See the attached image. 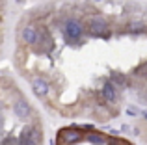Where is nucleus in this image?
<instances>
[{"instance_id":"4","label":"nucleus","mask_w":147,"mask_h":145,"mask_svg":"<svg viewBox=\"0 0 147 145\" xmlns=\"http://www.w3.org/2000/svg\"><path fill=\"white\" fill-rule=\"evenodd\" d=\"M100 93H102V97L106 99L108 102H115V99H117V87L114 86V82H112V80H106V82L102 84Z\"/></svg>"},{"instance_id":"5","label":"nucleus","mask_w":147,"mask_h":145,"mask_svg":"<svg viewBox=\"0 0 147 145\" xmlns=\"http://www.w3.org/2000/svg\"><path fill=\"white\" fill-rule=\"evenodd\" d=\"M32 89L37 97H45L49 93V84L45 78H34L32 80Z\"/></svg>"},{"instance_id":"6","label":"nucleus","mask_w":147,"mask_h":145,"mask_svg":"<svg viewBox=\"0 0 147 145\" xmlns=\"http://www.w3.org/2000/svg\"><path fill=\"white\" fill-rule=\"evenodd\" d=\"M21 37L26 45H36L37 43V30L32 28V26H26V28H22Z\"/></svg>"},{"instance_id":"10","label":"nucleus","mask_w":147,"mask_h":145,"mask_svg":"<svg viewBox=\"0 0 147 145\" xmlns=\"http://www.w3.org/2000/svg\"><path fill=\"white\" fill-rule=\"evenodd\" d=\"M145 119H147V113H145Z\"/></svg>"},{"instance_id":"2","label":"nucleus","mask_w":147,"mask_h":145,"mask_svg":"<svg viewBox=\"0 0 147 145\" xmlns=\"http://www.w3.org/2000/svg\"><path fill=\"white\" fill-rule=\"evenodd\" d=\"M108 32V24L102 17H91L90 21V34L91 36H102Z\"/></svg>"},{"instance_id":"3","label":"nucleus","mask_w":147,"mask_h":145,"mask_svg":"<svg viewBox=\"0 0 147 145\" xmlns=\"http://www.w3.org/2000/svg\"><path fill=\"white\" fill-rule=\"evenodd\" d=\"M13 113L17 117H21V119H26V117L32 113V108H30V104L24 99H19V101L13 102Z\"/></svg>"},{"instance_id":"7","label":"nucleus","mask_w":147,"mask_h":145,"mask_svg":"<svg viewBox=\"0 0 147 145\" xmlns=\"http://www.w3.org/2000/svg\"><path fill=\"white\" fill-rule=\"evenodd\" d=\"M61 138H63V142L65 143H75V142H78L80 140V134L76 130H71V128H67V130H61Z\"/></svg>"},{"instance_id":"8","label":"nucleus","mask_w":147,"mask_h":145,"mask_svg":"<svg viewBox=\"0 0 147 145\" xmlns=\"http://www.w3.org/2000/svg\"><path fill=\"white\" fill-rule=\"evenodd\" d=\"M145 30H147V26H145V22H142V21H134V22L129 24L130 34H142V32H145Z\"/></svg>"},{"instance_id":"1","label":"nucleus","mask_w":147,"mask_h":145,"mask_svg":"<svg viewBox=\"0 0 147 145\" xmlns=\"http://www.w3.org/2000/svg\"><path fill=\"white\" fill-rule=\"evenodd\" d=\"M63 34H65V37H67V43H76V41L84 36V26L80 24L76 19H69L63 24Z\"/></svg>"},{"instance_id":"11","label":"nucleus","mask_w":147,"mask_h":145,"mask_svg":"<svg viewBox=\"0 0 147 145\" xmlns=\"http://www.w3.org/2000/svg\"><path fill=\"white\" fill-rule=\"evenodd\" d=\"M97 2H100V0H97Z\"/></svg>"},{"instance_id":"9","label":"nucleus","mask_w":147,"mask_h":145,"mask_svg":"<svg viewBox=\"0 0 147 145\" xmlns=\"http://www.w3.org/2000/svg\"><path fill=\"white\" fill-rule=\"evenodd\" d=\"M2 145H17V138H15V136H6Z\"/></svg>"}]
</instances>
